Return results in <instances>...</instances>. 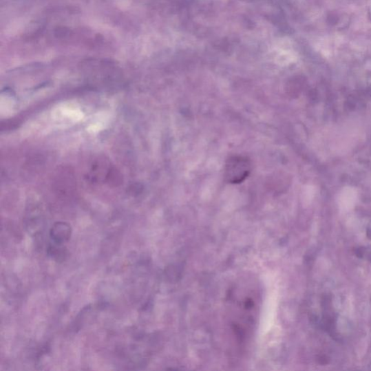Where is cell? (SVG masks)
Instances as JSON below:
<instances>
[{
  "label": "cell",
  "instance_id": "obj_1",
  "mask_svg": "<svg viewBox=\"0 0 371 371\" xmlns=\"http://www.w3.org/2000/svg\"><path fill=\"white\" fill-rule=\"evenodd\" d=\"M251 162L248 158L240 156L230 157L226 163L225 180L229 184L242 183L251 174Z\"/></svg>",
  "mask_w": 371,
  "mask_h": 371
},
{
  "label": "cell",
  "instance_id": "obj_2",
  "mask_svg": "<svg viewBox=\"0 0 371 371\" xmlns=\"http://www.w3.org/2000/svg\"><path fill=\"white\" fill-rule=\"evenodd\" d=\"M72 235L71 226L65 222L54 224L50 231V237L54 244L62 245L70 241Z\"/></svg>",
  "mask_w": 371,
  "mask_h": 371
},
{
  "label": "cell",
  "instance_id": "obj_3",
  "mask_svg": "<svg viewBox=\"0 0 371 371\" xmlns=\"http://www.w3.org/2000/svg\"><path fill=\"white\" fill-rule=\"evenodd\" d=\"M111 173V168L109 165L104 160H100L93 165L90 171V178L94 181H100L105 180V178H108Z\"/></svg>",
  "mask_w": 371,
  "mask_h": 371
}]
</instances>
